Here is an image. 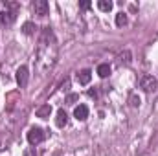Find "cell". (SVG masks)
Instances as JSON below:
<instances>
[{"mask_svg":"<svg viewBox=\"0 0 158 156\" xmlns=\"http://www.w3.org/2000/svg\"><path fill=\"white\" fill-rule=\"evenodd\" d=\"M116 26H118V28H123V26H127V15H125L123 11L116 15Z\"/></svg>","mask_w":158,"mask_h":156,"instance_id":"14","label":"cell"},{"mask_svg":"<svg viewBox=\"0 0 158 156\" xmlns=\"http://www.w3.org/2000/svg\"><path fill=\"white\" fill-rule=\"evenodd\" d=\"M35 30H37V26L33 22H24V26H22V33L24 35H33Z\"/></svg>","mask_w":158,"mask_h":156,"instance_id":"11","label":"cell"},{"mask_svg":"<svg viewBox=\"0 0 158 156\" xmlns=\"http://www.w3.org/2000/svg\"><path fill=\"white\" fill-rule=\"evenodd\" d=\"M17 4L13 2H0V24L9 26L17 18Z\"/></svg>","mask_w":158,"mask_h":156,"instance_id":"2","label":"cell"},{"mask_svg":"<svg viewBox=\"0 0 158 156\" xmlns=\"http://www.w3.org/2000/svg\"><path fill=\"white\" fill-rule=\"evenodd\" d=\"M24 156H37V153H35V147H30V149H26Z\"/></svg>","mask_w":158,"mask_h":156,"instance_id":"18","label":"cell"},{"mask_svg":"<svg viewBox=\"0 0 158 156\" xmlns=\"http://www.w3.org/2000/svg\"><path fill=\"white\" fill-rule=\"evenodd\" d=\"M31 7H33L35 15H39V17H46V15H48V9H50L46 0H35Z\"/></svg>","mask_w":158,"mask_h":156,"instance_id":"5","label":"cell"},{"mask_svg":"<svg viewBox=\"0 0 158 156\" xmlns=\"http://www.w3.org/2000/svg\"><path fill=\"white\" fill-rule=\"evenodd\" d=\"M55 123H57V127H66V123H68V114L63 110V109H59L57 110V117H55Z\"/></svg>","mask_w":158,"mask_h":156,"instance_id":"8","label":"cell"},{"mask_svg":"<svg viewBox=\"0 0 158 156\" xmlns=\"http://www.w3.org/2000/svg\"><path fill=\"white\" fill-rule=\"evenodd\" d=\"M90 79H92V72H90V70H81V72L77 74V83L79 84H88Z\"/></svg>","mask_w":158,"mask_h":156,"instance_id":"9","label":"cell"},{"mask_svg":"<svg viewBox=\"0 0 158 156\" xmlns=\"http://www.w3.org/2000/svg\"><path fill=\"white\" fill-rule=\"evenodd\" d=\"M140 88L143 92H147V94L156 92V88H158L156 77H153V76H142V79H140Z\"/></svg>","mask_w":158,"mask_h":156,"instance_id":"3","label":"cell"},{"mask_svg":"<svg viewBox=\"0 0 158 156\" xmlns=\"http://www.w3.org/2000/svg\"><path fill=\"white\" fill-rule=\"evenodd\" d=\"M28 77H30V74H28V66H20V68L17 70V83H19L20 88H24V86L28 84Z\"/></svg>","mask_w":158,"mask_h":156,"instance_id":"6","label":"cell"},{"mask_svg":"<svg viewBox=\"0 0 158 156\" xmlns=\"http://www.w3.org/2000/svg\"><path fill=\"white\" fill-rule=\"evenodd\" d=\"M109 74H110V66H109L107 63H103V64L98 66V76H99V77H107Z\"/></svg>","mask_w":158,"mask_h":156,"instance_id":"12","label":"cell"},{"mask_svg":"<svg viewBox=\"0 0 158 156\" xmlns=\"http://www.w3.org/2000/svg\"><path fill=\"white\" fill-rule=\"evenodd\" d=\"M74 116H76V119H79V121H85V119L88 117V107H86V105H79V107H76Z\"/></svg>","mask_w":158,"mask_h":156,"instance_id":"7","label":"cell"},{"mask_svg":"<svg viewBox=\"0 0 158 156\" xmlns=\"http://www.w3.org/2000/svg\"><path fill=\"white\" fill-rule=\"evenodd\" d=\"M88 96H90V97H96V96H98V92H96V90H90V92H88Z\"/></svg>","mask_w":158,"mask_h":156,"instance_id":"20","label":"cell"},{"mask_svg":"<svg viewBox=\"0 0 158 156\" xmlns=\"http://www.w3.org/2000/svg\"><path fill=\"white\" fill-rule=\"evenodd\" d=\"M81 7H83V9H88V7H90V2H88V0H83V2H81Z\"/></svg>","mask_w":158,"mask_h":156,"instance_id":"19","label":"cell"},{"mask_svg":"<svg viewBox=\"0 0 158 156\" xmlns=\"http://www.w3.org/2000/svg\"><path fill=\"white\" fill-rule=\"evenodd\" d=\"M57 57V42L53 37V31L50 28H44L39 40V50H37V66L40 72H46L48 68L53 66Z\"/></svg>","mask_w":158,"mask_h":156,"instance_id":"1","label":"cell"},{"mask_svg":"<svg viewBox=\"0 0 158 156\" xmlns=\"http://www.w3.org/2000/svg\"><path fill=\"white\" fill-rule=\"evenodd\" d=\"M112 6H114V4H112L110 0H99V2H98V7H99L101 11H110Z\"/></svg>","mask_w":158,"mask_h":156,"instance_id":"13","label":"cell"},{"mask_svg":"<svg viewBox=\"0 0 158 156\" xmlns=\"http://www.w3.org/2000/svg\"><path fill=\"white\" fill-rule=\"evenodd\" d=\"M129 103H131V107H134V109H136V107H140V103H142V101H140V97H138L136 94H131Z\"/></svg>","mask_w":158,"mask_h":156,"instance_id":"15","label":"cell"},{"mask_svg":"<svg viewBox=\"0 0 158 156\" xmlns=\"http://www.w3.org/2000/svg\"><path fill=\"white\" fill-rule=\"evenodd\" d=\"M119 57H121V63H125V64H129V63H131V53H129V51L121 53Z\"/></svg>","mask_w":158,"mask_h":156,"instance_id":"17","label":"cell"},{"mask_svg":"<svg viewBox=\"0 0 158 156\" xmlns=\"http://www.w3.org/2000/svg\"><path fill=\"white\" fill-rule=\"evenodd\" d=\"M77 99H79V96H77V94H70V96L66 97V103H68V105H74V103H76Z\"/></svg>","mask_w":158,"mask_h":156,"instance_id":"16","label":"cell"},{"mask_svg":"<svg viewBox=\"0 0 158 156\" xmlns=\"http://www.w3.org/2000/svg\"><path fill=\"white\" fill-rule=\"evenodd\" d=\"M50 114H52V107L50 105H42V107L37 109V117H40V119H48Z\"/></svg>","mask_w":158,"mask_h":156,"instance_id":"10","label":"cell"},{"mask_svg":"<svg viewBox=\"0 0 158 156\" xmlns=\"http://www.w3.org/2000/svg\"><path fill=\"white\" fill-rule=\"evenodd\" d=\"M42 140H44L42 129H39V127H31V129L28 130V142H30L31 145H39Z\"/></svg>","mask_w":158,"mask_h":156,"instance_id":"4","label":"cell"}]
</instances>
